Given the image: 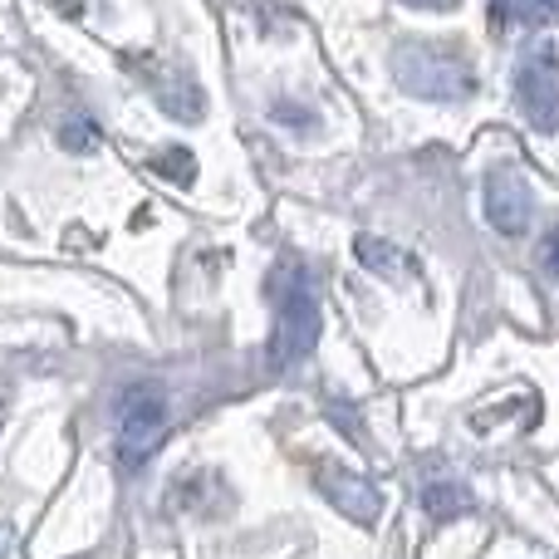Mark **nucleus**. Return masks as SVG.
I'll return each mask as SVG.
<instances>
[{
    "mask_svg": "<svg viewBox=\"0 0 559 559\" xmlns=\"http://www.w3.org/2000/svg\"><path fill=\"white\" fill-rule=\"evenodd\" d=\"M393 79L417 98H432V104H452L466 98L476 88V69L466 59L462 45H447V39H403L393 45Z\"/></svg>",
    "mask_w": 559,
    "mask_h": 559,
    "instance_id": "obj_1",
    "label": "nucleus"
},
{
    "mask_svg": "<svg viewBox=\"0 0 559 559\" xmlns=\"http://www.w3.org/2000/svg\"><path fill=\"white\" fill-rule=\"evenodd\" d=\"M271 295H275V338H271V368L285 373L289 364L314 348L319 338V299L309 289V280L299 265H280L271 275Z\"/></svg>",
    "mask_w": 559,
    "mask_h": 559,
    "instance_id": "obj_2",
    "label": "nucleus"
},
{
    "mask_svg": "<svg viewBox=\"0 0 559 559\" xmlns=\"http://www.w3.org/2000/svg\"><path fill=\"white\" fill-rule=\"evenodd\" d=\"M167 437V397L157 383H138L118 403V456L123 466H143Z\"/></svg>",
    "mask_w": 559,
    "mask_h": 559,
    "instance_id": "obj_3",
    "label": "nucleus"
},
{
    "mask_svg": "<svg viewBox=\"0 0 559 559\" xmlns=\"http://www.w3.org/2000/svg\"><path fill=\"white\" fill-rule=\"evenodd\" d=\"M515 108L535 133H559V55L555 45H540L515 69Z\"/></svg>",
    "mask_w": 559,
    "mask_h": 559,
    "instance_id": "obj_4",
    "label": "nucleus"
},
{
    "mask_svg": "<svg viewBox=\"0 0 559 559\" xmlns=\"http://www.w3.org/2000/svg\"><path fill=\"white\" fill-rule=\"evenodd\" d=\"M531 187H525L521 173H511V167H501V173L486 177V222L496 226L501 236H521L525 226H531Z\"/></svg>",
    "mask_w": 559,
    "mask_h": 559,
    "instance_id": "obj_5",
    "label": "nucleus"
},
{
    "mask_svg": "<svg viewBox=\"0 0 559 559\" xmlns=\"http://www.w3.org/2000/svg\"><path fill=\"white\" fill-rule=\"evenodd\" d=\"M314 481H319V491H324L329 501H334L338 511H344L348 521H358V525H373L378 511H383V501H378L373 486H368L364 476L344 472V466H324V462H319L314 466Z\"/></svg>",
    "mask_w": 559,
    "mask_h": 559,
    "instance_id": "obj_6",
    "label": "nucleus"
},
{
    "mask_svg": "<svg viewBox=\"0 0 559 559\" xmlns=\"http://www.w3.org/2000/svg\"><path fill=\"white\" fill-rule=\"evenodd\" d=\"M423 506L427 515H437V521H452V515L472 511V496H466V486H452V481H437L423 491Z\"/></svg>",
    "mask_w": 559,
    "mask_h": 559,
    "instance_id": "obj_7",
    "label": "nucleus"
},
{
    "mask_svg": "<svg viewBox=\"0 0 559 559\" xmlns=\"http://www.w3.org/2000/svg\"><path fill=\"white\" fill-rule=\"evenodd\" d=\"M354 251H358V261H364L368 271H378V275H403L407 271L403 251H397V246H388V241H373V236H358Z\"/></svg>",
    "mask_w": 559,
    "mask_h": 559,
    "instance_id": "obj_8",
    "label": "nucleus"
},
{
    "mask_svg": "<svg viewBox=\"0 0 559 559\" xmlns=\"http://www.w3.org/2000/svg\"><path fill=\"white\" fill-rule=\"evenodd\" d=\"M153 173H157V177H167V182L192 187V182H197V157L187 153V147H167V153H157V157H153Z\"/></svg>",
    "mask_w": 559,
    "mask_h": 559,
    "instance_id": "obj_9",
    "label": "nucleus"
},
{
    "mask_svg": "<svg viewBox=\"0 0 559 559\" xmlns=\"http://www.w3.org/2000/svg\"><path fill=\"white\" fill-rule=\"evenodd\" d=\"M535 10V0H491V29H511L521 25L525 15Z\"/></svg>",
    "mask_w": 559,
    "mask_h": 559,
    "instance_id": "obj_10",
    "label": "nucleus"
},
{
    "mask_svg": "<svg viewBox=\"0 0 559 559\" xmlns=\"http://www.w3.org/2000/svg\"><path fill=\"white\" fill-rule=\"evenodd\" d=\"M64 143L74 147V153H88V147H94V128H88V123H69L64 128Z\"/></svg>",
    "mask_w": 559,
    "mask_h": 559,
    "instance_id": "obj_11",
    "label": "nucleus"
},
{
    "mask_svg": "<svg viewBox=\"0 0 559 559\" xmlns=\"http://www.w3.org/2000/svg\"><path fill=\"white\" fill-rule=\"evenodd\" d=\"M540 261H545V271H550L559 280V226L550 236H545V246H540Z\"/></svg>",
    "mask_w": 559,
    "mask_h": 559,
    "instance_id": "obj_12",
    "label": "nucleus"
},
{
    "mask_svg": "<svg viewBox=\"0 0 559 559\" xmlns=\"http://www.w3.org/2000/svg\"><path fill=\"white\" fill-rule=\"evenodd\" d=\"M407 5H417V10H456L462 0H407Z\"/></svg>",
    "mask_w": 559,
    "mask_h": 559,
    "instance_id": "obj_13",
    "label": "nucleus"
},
{
    "mask_svg": "<svg viewBox=\"0 0 559 559\" xmlns=\"http://www.w3.org/2000/svg\"><path fill=\"white\" fill-rule=\"evenodd\" d=\"M545 5H550V10H555V15H559V0H545Z\"/></svg>",
    "mask_w": 559,
    "mask_h": 559,
    "instance_id": "obj_14",
    "label": "nucleus"
}]
</instances>
